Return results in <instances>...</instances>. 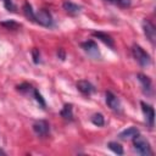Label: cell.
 Returning a JSON list of instances; mask_svg holds the SVG:
<instances>
[{
    "mask_svg": "<svg viewBox=\"0 0 156 156\" xmlns=\"http://www.w3.org/2000/svg\"><path fill=\"white\" fill-rule=\"evenodd\" d=\"M132 139H133V146H134V150H135L139 155H143V156L152 155V150H151L150 143H149L143 135L136 134V135H134Z\"/></svg>",
    "mask_w": 156,
    "mask_h": 156,
    "instance_id": "cell-1",
    "label": "cell"
},
{
    "mask_svg": "<svg viewBox=\"0 0 156 156\" xmlns=\"http://www.w3.org/2000/svg\"><path fill=\"white\" fill-rule=\"evenodd\" d=\"M132 54H133V57L135 58V61H136L141 67H147V66H150V63H151V57H150V55H149L140 45L134 44L133 48H132Z\"/></svg>",
    "mask_w": 156,
    "mask_h": 156,
    "instance_id": "cell-2",
    "label": "cell"
},
{
    "mask_svg": "<svg viewBox=\"0 0 156 156\" xmlns=\"http://www.w3.org/2000/svg\"><path fill=\"white\" fill-rule=\"evenodd\" d=\"M33 22H37L44 27H52V24H54L52 16L46 9H40L39 11L34 12V21Z\"/></svg>",
    "mask_w": 156,
    "mask_h": 156,
    "instance_id": "cell-3",
    "label": "cell"
},
{
    "mask_svg": "<svg viewBox=\"0 0 156 156\" xmlns=\"http://www.w3.org/2000/svg\"><path fill=\"white\" fill-rule=\"evenodd\" d=\"M80 46L83 48V50L93 58H100L101 55H100V51H99V48H98V44L94 41V40H87L84 43L80 44Z\"/></svg>",
    "mask_w": 156,
    "mask_h": 156,
    "instance_id": "cell-4",
    "label": "cell"
},
{
    "mask_svg": "<svg viewBox=\"0 0 156 156\" xmlns=\"http://www.w3.org/2000/svg\"><path fill=\"white\" fill-rule=\"evenodd\" d=\"M33 130L38 136H48L50 133V124L45 119H39L33 123Z\"/></svg>",
    "mask_w": 156,
    "mask_h": 156,
    "instance_id": "cell-5",
    "label": "cell"
},
{
    "mask_svg": "<svg viewBox=\"0 0 156 156\" xmlns=\"http://www.w3.org/2000/svg\"><path fill=\"white\" fill-rule=\"evenodd\" d=\"M105 98H106V104H107V106H108L112 111H115V112H121V111H122L121 101H119V99H118L112 91H106Z\"/></svg>",
    "mask_w": 156,
    "mask_h": 156,
    "instance_id": "cell-6",
    "label": "cell"
},
{
    "mask_svg": "<svg viewBox=\"0 0 156 156\" xmlns=\"http://www.w3.org/2000/svg\"><path fill=\"white\" fill-rule=\"evenodd\" d=\"M140 106H141V110H143V113L145 116V121L147 123L149 127H154V121H155V111H154V107L144 101L140 102Z\"/></svg>",
    "mask_w": 156,
    "mask_h": 156,
    "instance_id": "cell-7",
    "label": "cell"
},
{
    "mask_svg": "<svg viewBox=\"0 0 156 156\" xmlns=\"http://www.w3.org/2000/svg\"><path fill=\"white\" fill-rule=\"evenodd\" d=\"M143 29H144V34L146 35V38L149 39V41L154 45L155 44V40H156V29H155V26L152 24V22L149 21V20H144V22H143Z\"/></svg>",
    "mask_w": 156,
    "mask_h": 156,
    "instance_id": "cell-8",
    "label": "cell"
},
{
    "mask_svg": "<svg viewBox=\"0 0 156 156\" xmlns=\"http://www.w3.org/2000/svg\"><path fill=\"white\" fill-rule=\"evenodd\" d=\"M77 89L83 95H87V96H89L93 93H95V87L89 80H85V79H82V80H78L77 82Z\"/></svg>",
    "mask_w": 156,
    "mask_h": 156,
    "instance_id": "cell-9",
    "label": "cell"
},
{
    "mask_svg": "<svg viewBox=\"0 0 156 156\" xmlns=\"http://www.w3.org/2000/svg\"><path fill=\"white\" fill-rule=\"evenodd\" d=\"M136 77H138V80H139L140 84H141V88H143L144 94L151 95V94H152V83H151V79H150L147 76L143 74V73H139Z\"/></svg>",
    "mask_w": 156,
    "mask_h": 156,
    "instance_id": "cell-10",
    "label": "cell"
},
{
    "mask_svg": "<svg viewBox=\"0 0 156 156\" xmlns=\"http://www.w3.org/2000/svg\"><path fill=\"white\" fill-rule=\"evenodd\" d=\"M93 37H95V38H98V39H100L102 43H105L107 46H110V48H115V41H113V39L107 34V33H104V32H93Z\"/></svg>",
    "mask_w": 156,
    "mask_h": 156,
    "instance_id": "cell-11",
    "label": "cell"
},
{
    "mask_svg": "<svg viewBox=\"0 0 156 156\" xmlns=\"http://www.w3.org/2000/svg\"><path fill=\"white\" fill-rule=\"evenodd\" d=\"M62 7H63V10H65L66 12H68V13H71V15H77V13H79L80 10H82V6H79V5H77V4L72 2V1H68V0L63 1Z\"/></svg>",
    "mask_w": 156,
    "mask_h": 156,
    "instance_id": "cell-12",
    "label": "cell"
},
{
    "mask_svg": "<svg viewBox=\"0 0 156 156\" xmlns=\"http://www.w3.org/2000/svg\"><path fill=\"white\" fill-rule=\"evenodd\" d=\"M136 134H139V130H138L135 127H129V128L122 130V132L118 134V138H119V139H123V140H127V139L133 138V136L136 135Z\"/></svg>",
    "mask_w": 156,
    "mask_h": 156,
    "instance_id": "cell-13",
    "label": "cell"
},
{
    "mask_svg": "<svg viewBox=\"0 0 156 156\" xmlns=\"http://www.w3.org/2000/svg\"><path fill=\"white\" fill-rule=\"evenodd\" d=\"M60 115L65 119L72 121L73 119V107H72V104H65L63 107H62V110L60 111Z\"/></svg>",
    "mask_w": 156,
    "mask_h": 156,
    "instance_id": "cell-14",
    "label": "cell"
},
{
    "mask_svg": "<svg viewBox=\"0 0 156 156\" xmlns=\"http://www.w3.org/2000/svg\"><path fill=\"white\" fill-rule=\"evenodd\" d=\"M90 121H91V123L94 126H98V127H102L105 124V118H104V116L101 113H94L91 116Z\"/></svg>",
    "mask_w": 156,
    "mask_h": 156,
    "instance_id": "cell-15",
    "label": "cell"
},
{
    "mask_svg": "<svg viewBox=\"0 0 156 156\" xmlns=\"http://www.w3.org/2000/svg\"><path fill=\"white\" fill-rule=\"evenodd\" d=\"M107 147H108L111 151H113L115 154H117V155H123V152H124L122 145L118 144V143H116V141H110V143L107 144Z\"/></svg>",
    "mask_w": 156,
    "mask_h": 156,
    "instance_id": "cell-16",
    "label": "cell"
},
{
    "mask_svg": "<svg viewBox=\"0 0 156 156\" xmlns=\"http://www.w3.org/2000/svg\"><path fill=\"white\" fill-rule=\"evenodd\" d=\"M32 96L37 100V102L43 107V108H45L46 107V104H45V100H44V98L41 96V94L39 93V90L38 89H35V88H33V90H32Z\"/></svg>",
    "mask_w": 156,
    "mask_h": 156,
    "instance_id": "cell-17",
    "label": "cell"
},
{
    "mask_svg": "<svg viewBox=\"0 0 156 156\" xmlns=\"http://www.w3.org/2000/svg\"><path fill=\"white\" fill-rule=\"evenodd\" d=\"M110 4H113L118 7H122V9H127L132 5V0H105Z\"/></svg>",
    "mask_w": 156,
    "mask_h": 156,
    "instance_id": "cell-18",
    "label": "cell"
},
{
    "mask_svg": "<svg viewBox=\"0 0 156 156\" xmlns=\"http://www.w3.org/2000/svg\"><path fill=\"white\" fill-rule=\"evenodd\" d=\"M23 12L26 15L27 18H29L30 21H34V11L32 9V5L29 2H24L23 5Z\"/></svg>",
    "mask_w": 156,
    "mask_h": 156,
    "instance_id": "cell-19",
    "label": "cell"
},
{
    "mask_svg": "<svg viewBox=\"0 0 156 156\" xmlns=\"http://www.w3.org/2000/svg\"><path fill=\"white\" fill-rule=\"evenodd\" d=\"M1 26L6 27L7 29H18L21 27V24H18L15 21H5V22H1Z\"/></svg>",
    "mask_w": 156,
    "mask_h": 156,
    "instance_id": "cell-20",
    "label": "cell"
},
{
    "mask_svg": "<svg viewBox=\"0 0 156 156\" xmlns=\"http://www.w3.org/2000/svg\"><path fill=\"white\" fill-rule=\"evenodd\" d=\"M2 1H4V5H5V7H6L9 11H15L16 6L13 5L12 0H2Z\"/></svg>",
    "mask_w": 156,
    "mask_h": 156,
    "instance_id": "cell-21",
    "label": "cell"
},
{
    "mask_svg": "<svg viewBox=\"0 0 156 156\" xmlns=\"http://www.w3.org/2000/svg\"><path fill=\"white\" fill-rule=\"evenodd\" d=\"M32 55H33V61H34V63H39V62H40V54H39V51H38L37 49H33Z\"/></svg>",
    "mask_w": 156,
    "mask_h": 156,
    "instance_id": "cell-22",
    "label": "cell"
},
{
    "mask_svg": "<svg viewBox=\"0 0 156 156\" xmlns=\"http://www.w3.org/2000/svg\"><path fill=\"white\" fill-rule=\"evenodd\" d=\"M58 51H60V52H57V55H58V56L61 57V60H63V58H65V54H63V51H62V49H60Z\"/></svg>",
    "mask_w": 156,
    "mask_h": 156,
    "instance_id": "cell-23",
    "label": "cell"
},
{
    "mask_svg": "<svg viewBox=\"0 0 156 156\" xmlns=\"http://www.w3.org/2000/svg\"><path fill=\"white\" fill-rule=\"evenodd\" d=\"M5 155H6V152H5V151H4V150L0 147V156H5Z\"/></svg>",
    "mask_w": 156,
    "mask_h": 156,
    "instance_id": "cell-24",
    "label": "cell"
}]
</instances>
